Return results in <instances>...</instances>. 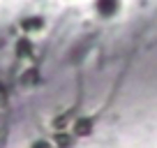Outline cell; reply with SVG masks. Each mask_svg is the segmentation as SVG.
<instances>
[{"label":"cell","instance_id":"obj_9","mask_svg":"<svg viewBox=\"0 0 157 148\" xmlns=\"http://www.w3.org/2000/svg\"><path fill=\"white\" fill-rule=\"evenodd\" d=\"M33 148H51V146H49V143H46V141H37V143H35Z\"/></svg>","mask_w":157,"mask_h":148},{"label":"cell","instance_id":"obj_1","mask_svg":"<svg viewBox=\"0 0 157 148\" xmlns=\"http://www.w3.org/2000/svg\"><path fill=\"white\" fill-rule=\"evenodd\" d=\"M118 10V0H97V12L102 16H113Z\"/></svg>","mask_w":157,"mask_h":148},{"label":"cell","instance_id":"obj_6","mask_svg":"<svg viewBox=\"0 0 157 148\" xmlns=\"http://www.w3.org/2000/svg\"><path fill=\"white\" fill-rule=\"evenodd\" d=\"M69 143H72V139H69V137H65V134H63V137H58V146H69Z\"/></svg>","mask_w":157,"mask_h":148},{"label":"cell","instance_id":"obj_7","mask_svg":"<svg viewBox=\"0 0 157 148\" xmlns=\"http://www.w3.org/2000/svg\"><path fill=\"white\" fill-rule=\"evenodd\" d=\"M5 99H7V90H5V86L0 84V104H5Z\"/></svg>","mask_w":157,"mask_h":148},{"label":"cell","instance_id":"obj_4","mask_svg":"<svg viewBox=\"0 0 157 148\" xmlns=\"http://www.w3.org/2000/svg\"><path fill=\"white\" fill-rule=\"evenodd\" d=\"M42 25H44V21L39 19V16H30V19L21 21V28H23V30H39Z\"/></svg>","mask_w":157,"mask_h":148},{"label":"cell","instance_id":"obj_8","mask_svg":"<svg viewBox=\"0 0 157 148\" xmlns=\"http://www.w3.org/2000/svg\"><path fill=\"white\" fill-rule=\"evenodd\" d=\"M5 139H7V130H5V127H0V146L5 143Z\"/></svg>","mask_w":157,"mask_h":148},{"label":"cell","instance_id":"obj_5","mask_svg":"<svg viewBox=\"0 0 157 148\" xmlns=\"http://www.w3.org/2000/svg\"><path fill=\"white\" fill-rule=\"evenodd\" d=\"M16 53H19L21 58H28V56H30V42L28 40H21L19 44H16Z\"/></svg>","mask_w":157,"mask_h":148},{"label":"cell","instance_id":"obj_3","mask_svg":"<svg viewBox=\"0 0 157 148\" xmlns=\"http://www.w3.org/2000/svg\"><path fill=\"white\" fill-rule=\"evenodd\" d=\"M39 81V74H37V69H28V72L21 76V86L23 88H30V86H35Z\"/></svg>","mask_w":157,"mask_h":148},{"label":"cell","instance_id":"obj_2","mask_svg":"<svg viewBox=\"0 0 157 148\" xmlns=\"http://www.w3.org/2000/svg\"><path fill=\"white\" fill-rule=\"evenodd\" d=\"M93 130V118H78L74 123V132L76 134H88Z\"/></svg>","mask_w":157,"mask_h":148}]
</instances>
